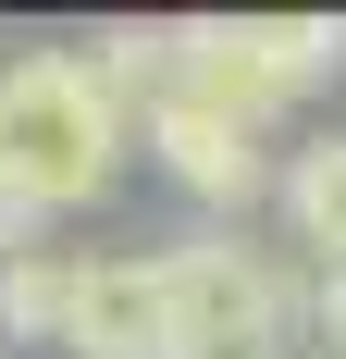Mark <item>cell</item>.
Instances as JSON below:
<instances>
[{"label":"cell","instance_id":"obj_1","mask_svg":"<svg viewBox=\"0 0 346 359\" xmlns=\"http://www.w3.org/2000/svg\"><path fill=\"white\" fill-rule=\"evenodd\" d=\"M124 149H137V100H124L87 50H25V62H0V211L25 223V236L50 211L111 198Z\"/></svg>","mask_w":346,"mask_h":359},{"label":"cell","instance_id":"obj_2","mask_svg":"<svg viewBox=\"0 0 346 359\" xmlns=\"http://www.w3.org/2000/svg\"><path fill=\"white\" fill-rule=\"evenodd\" d=\"M161 297H173V359L210 347H284L297 334V273L247 236H173L161 248Z\"/></svg>","mask_w":346,"mask_h":359},{"label":"cell","instance_id":"obj_3","mask_svg":"<svg viewBox=\"0 0 346 359\" xmlns=\"http://www.w3.org/2000/svg\"><path fill=\"white\" fill-rule=\"evenodd\" d=\"M62 347H74V359H173V297H161V248H87Z\"/></svg>","mask_w":346,"mask_h":359},{"label":"cell","instance_id":"obj_4","mask_svg":"<svg viewBox=\"0 0 346 359\" xmlns=\"http://www.w3.org/2000/svg\"><path fill=\"white\" fill-rule=\"evenodd\" d=\"M137 149L198 198V211H247V198L272 186V149L235 137V124H210V111H186V100H148V111H137Z\"/></svg>","mask_w":346,"mask_h":359},{"label":"cell","instance_id":"obj_5","mask_svg":"<svg viewBox=\"0 0 346 359\" xmlns=\"http://www.w3.org/2000/svg\"><path fill=\"white\" fill-rule=\"evenodd\" d=\"M247 62L272 74V100L297 111L310 87L346 74V13H247Z\"/></svg>","mask_w":346,"mask_h":359},{"label":"cell","instance_id":"obj_6","mask_svg":"<svg viewBox=\"0 0 346 359\" xmlns=\"http://www.w3.org/2000/svg\"><path fill=\"white\" fill-rule=\"evenodd\" d=\"M74 273H87V248H13L0 260V334L13 347H62V323H74Z\"/></svg>","mask_w":346,"mask_h":359},{"label":"cell","instance_id":"obj_7","mask_svg":"<svg viewBox=\"0 0 346 359\" xmlns=\"http://www.w3.org/2000/svg\"><path fill=\"white\" fill-rule=\"evenodd\" d=\"M272 186H284V223H297L310 273H346V137H310Z\"/></svg>","mask_w":346,"mask_h":359},{"label":"cell","instance_id":"obj_8","mask_svg":"<svg viewBox=\"0 0 346 359\" xmlns=\"http://www.w3.org/2000/svg\"><path fill=\"white\" fill-rule=\"evenodd\" d=\"M297 323H310L321 359H346V273H310V285H297Z\"/></svg>","mask_w":346,"mask_h":359},{"label":"cell","instance_id":"obj_9","mask_svg":"<svg viewBox=\"0 0 346 359\" xmlns=\"http://www.w3.org/2000/svg\"><path fill=\"white\" fill-rule=\"evenodd\" d=\"M13 248H25V223H13V211H0V260H13Z\"/></svg>","mask_w":346,"mask_h":359},{"label":"cell","instance_id":"obj_10","mask_svg":"<svg viewBox=\"0 0 346 359\" xmlns=\"http://www.w3.org/2000/svg\"><path fill=\"white\" fill-rule=\"evenodd\" d=\"M210 359H284V347H210Z\"/></svg>","mask_w":346,"mask_h":359}]
</instances>
